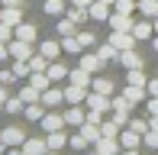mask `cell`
I'll use <instances>...</instances> for the list:
<instances>
[{
	"label": "cell",
	"mask_w": 158,
	"mask_h": 155,
	"mask_svg": "<svg viewBox=\"0 0 158 155\" xmlns=\"http://www.w3.org/2000/svg\"><path fill=\"white\" fill-rule=\"evenodd\" d=\"M90 90L110 97V94H113V81H110V78H94V81H90Z\"/></svg>",
	"instance_id": "cell-22"
},
{
	"label": "cell",
	"mask_w": 158,
	"mask_h": 155,
	"mask_svg": "<svg viewBox=\"0 0 158 155\" xmlns=\"http://www.w3.org/2000/svg\"><path fill=\"white\" fill-rule=\"evenodd\" d=\"M6 155H26V152H23V145H13V149L6 152Z\"/></svg>",
	"instance_id": "cell-52"
},
{
	"label": "cell",
	"mask_w": 158,
	"mask_h": 155,
	"mask_svg": "<svg viewBox=\"0 0 158 155\" xmlns=\"http://www.w3.org/2000/svg\"><path fill=\"white\" fill-rule=\"evenodd\" d=\"M0 42H13V26L0 19Z\"/></svg>",
	"instance_id": "cell-43"
},
{
	"label": "cell",
	"mask_w": 158,
	"mask_h": 155,
	"mask_svg": "<svg viewBox=\"0 0 158 155\" xmlns=\"http://www.w3.org/2000/svg\"><path fill=\"white\" fill-rule=\"evenodd\" d=\"M64 100V90H58V87H45L42 90V103L45 107H55V103H61Z\"/></svg>",
	"instance_id": "cell-21"
},
{
	"label": "cell",
	"mask_w": 158,
	"mask_h": 155,
	"mask_svg": "<svg viewBox=\"0 0 158 155\" xmlns=\"http://www.w3.org/2000/svg\"><path fill=\"white\" fill-rule=\"evenodd\" d=\"M100 132H103V136H113V139H119V132H123V126L116 123V119H110V123H100Z\"/></svg>",
	"instance_id": "cell-34"
},
{
	"label": "cell",
	"mask_w": 158,
	"mask_h": 155,
	"mask_svg": "<svg viewBox=\"0 0 158 155\" xmlns=\"http://www.w3.org/2000/svg\"><path fill=\"white\" fill-rule=\"evenodd\" d=\"M84 103H87L90 110H100V113H106V110H113V100H110L106 94H97V90H90V94H87V100H84Z\"/></svg>",
	"instance_id": "cell-2"
},
{
	"label": "cell",
	"mask_w": 158,
	"mask_h": 155,
	"mask_svg": "<svg viewBox=\"0 0 158 155\" xmlns=\"http://www.w3.org/2000/svg\"><path fill=\"white\" fill-rule=\"evenodd\" d=\"M94 145H97V152H103V155H119V152H123V142L113 139V136H100Z\"/></svg>",
	"instance_id": "cell-3"
},
{
	"label": "cell",
	"mask_w": 158,
	"mask_h": 155,
	"mask_svg": "<svg viewBox=\"0 0 158 155\" xmlns=\"http://www.w3.org/2000/svg\"><path fill=\"white\" fill-rule=\"evenodd\" d=\"M119 142H123V149H139L142 145V136L135 129H129V126H123V132H119Z\"/></svg>",
	"instance_id": "cell-13"
},
{
	"label": "cell",
	"mask_w": 158,
	"mask_h": 155,
	"mask_svg": "<svg viewBox=\"0 0 158 155\" xmlns=\"http://www.w3.org/2000/svg\"><path fill=\"white\" fill-rule=\"evenodd\" d=\"M87 155H103V152H97V149H94V152H87Z\"/></svg>",
	"instance_id": "cell-58"
},
{
	"label": "cell",
	"mask_w": 158,
	"mask_h": 155,
	"mask_svg": "<svg viewBox=\"0 0 158 155\" xmlns=\"http://www.w3.org/2000/svg\"><path fill=\"white\" fill-rule=\"evenodd\" d=\"M6 55H10V42H0V61H3Z\"/></svg>",
	"instance_id": "cell-50"
},
{
	"label": "cell",
	"mask_w": 158,
	"mask_h": 155,
	"mask_svg": "<svg viewBox=\"0 0 158 155\" xmlns=\"http://www.w3.org/2000/svg\"><path fill=\"white\" fill-rule=\"evenodd\" d=\"M139 13L148 19H158V0H139Z\"/></svg>",
	"instance_id": "cell-25"
},
{
	"label": "cell",
	"mask_w": 158,
	"mask_h": 155,
	"mask_svg": "<svg viewBox=\"0 0 158 155\" xmlns=\"http://www.w3.org/2000/svg\"><path fill=\"white\" fill-rule=\"evenodd\" d=\"M0 19L10 23V26H19L23 23V10H19V6H3V10H0Z\"/></svg>",
	"instance_id": "cell-18"
},
{
	"label": "cell",
	"mask_w": 158,
	"mask_h": 155,
	"mask_svg": "<svg viewBox=\"0 0 158 155\" xmlns=\"http://www.w3.org/2000/svg\"><path fill=\"white\" fill-rule=\"evenodd\" d=\"M0 110H3V103H0Z\"/></svg>",
	"instance_id": "cell-62"
},
{
	"label": "cell",
	"mask_w": 158,
	"mask_h": 155,
	"mask_svg": "<svg viewBox=\"0 0 158 155\" xmlns=\"http://www.w3.org/2000/svg\"><path fill=\"white\" fill-rule=\"evenodd\" d=\"M0 139L6 142V149H13V145H23V142H26V136H23V129H19V126H6V129H0Z\"/></svg>",
	"instance_id": "cell-4"
},
{
	"label": "cell",
	"mask_w": 158,
	"mask_h": 155,
	"mask_svg": "<svg viewBox=\"0 0 158 155\" xmlns=\"http://www.w3.org/2000/svg\"><path fill=\"white\" fill-rule=\"evenodd\" d=\"M129 107H132V103H129V97H126V94L113 97V110H123V113H129Z\"/></svg>",
	"instance_id": "cell-42"
},
{
	"label": "cell",
	"mask_w": 158,
	"mask_h": 155,
	"mask_svg": "<svg viewBox=\"0 0 158 155\" xmlns=\"http://www.w3.org/2000/svg\"><path fill=\"white\" fill-rule=\"evenodd\" d=\"M113 6H116L119 13H129V16H132V10H139V3H135V0H116Z\"/></svg>",
	"instance_id": "cell-41"
},
{
	"label": "cell",
	"mask_w": 158,
	"mask_h": 155,
	"mask_svg": "<svg viewBox=\"0 0 158 155\" xmlns=\"http://www.w3.org/2000/svg\"><path fill=\"white\" fill-rule=\"evenodd\" d=\"M119 61H123V68H142V55L135 52V48H126V52H119Z\"/></svg>",
	"instance_id": "cell-15"
},
{
	"label": "cell",
	"mask_w": 158,
	"mask_h": 155,
	"mask_svg": "<svg viewBox=\"0 0 158 155\" xmlns=\"http://www.w3.org/2000/svg\"><path fill=\"white\" fill-rule=\"evenodd\" d=\"M87 10H90V19H103V23L110 19V3H103V0H94Z\"/></svg>",
	"instance_id": "cell-19"
},
{
	"label": "cell",
	"mask_w": 158,
	"mask_h": 155,
	"mask_svg": "<svg viewBox=\"0 0 158 155\" xmlns=\"http://www.w3.org/2000/svg\"><path fill=\"white\" fill-rule=\"evenodd\" d=\"M61 48H64V52H68V55H81V42H77V36H61Z\"/></svg>",
	"instance_id": "cell-27"
},
{
	"label": "cell",
	"mask_w": 158,
	"mask_h": 155,
	"mask_svg": "<svg viewBox=\"0 0 158 155\" xmlns=\"http://www.w3.org/2000/svg\"><path fill=\"white\" fill-rule=\"evenodd\" d=\"M145 87H148V97H158V78H148Z\"/></svg>",
	"instance_id": "cell-46"
},
{
	"label": "cell",
	"mask_w": 158,
	"mask_h": 155,
	"mask_svg": "<svg viewBox=\"0 0 158 155\" xmlns=\"http://www.w3.org/2000/svg\"><path fill=\"white\" fill-rule=\"evenodd\" d=\"M142 142H145L148 149H155V152H158V129H152V126H148L145 136H142Z\"/></svg>",
	"instance_id": "cell-40"
},
{
	"label": "cell",
	"mask_w": 158,
	"mask_h": 155,
	"mask_svg": "<svg viewBox=\"0 0 158 155\" xmlns=\"http://www.w3.org/2000/svg\"><path fill=\"white\" fill-rule=\"evenodd\" d=\"M10 81H16V74H13V68H10V71H0V84H10Z\"/></svg>",
	"instance_id": "cell-49"
},
{
	"label": "cell",
	"mask_w": 158,
	"mask_h": 155,
	"mask_svg": "<svg viewBox=\"0 0 158 155\" xmlns=\"http://www.w3.org/2000/svg\"><path fill=\"white\" fill-rule=\"evenodd\" d=\"M103 3H116V0H103Z\"/></svg>",
	"instance_id": "cell-60"
},
{
	"label": "cell",
	"mask_w": 158,
	"mask_h": 155,
	"mask_svg": "<svg viewBox=\"0 0 158 155\" xmlns=\"http://www.w3.org/2000/svg\"><path fill=\"white\" fill-rule=\"evenodd\" d=\"M74 19L71 16H64V19H58V36H77V29H74Z\"/></svg>",
	"instance_id": "cell-36"
},
{
	"label": "cell",
	"mask_w": 158,
	"mask_h": 155,
	"mask_svg": "<svg viewBox=\"0 0 158 155\" xmlns=\"http://www.w3.org/2000/svg\"><path fill=\"white\" fill-rule=\"evenodd\" d=\"M110 42H113V45L119 48V52H126V48H135V42H139V39H135V36H132L129 29H113Z\"/></svg>",
	"instance_id": "cell-1"
},
{
	"label": "cell",
	"mask_w": 158,
	"mask_h": 155,
	"mask_svg": "<svg viewBox=\"0 0 158 155\" xmlns=\"http://www.w3.org/2000/svg\"><path fill=\"white\" fill-rule=\"evenodd\" d=\"M106 23H110V29H129V32H132V16H129V13H119V10H113Z\"/></svg>",
	"instance_id": "cell-6"
},
{
	"label": "cell",
	"mask_w": 158,
	"mask_h": 155,
	"mask_svg": "<svg viewBox=\"0 0 158 155\" xmlns=\"http://www.w3.org/2000/svg\"><path fill=\"white\" fill-rule=\"evenodd\" d=\"M3 110H6V113H23V110H26V100H23V97H6Z\"/></svg>",
	"instance_id": "cell-33"
},
{
	"label": "cell",
	"mask_w": 158,
	"mask_h": 155,
	"mask_svg": "<svg viewBox=\"0 0 158 155\" xmlns=\"http://www.w3.org/2000/svg\"><path fill=\"white\" fill-rule=\"evenodd\" d=\"M145 107H148V113H152V116H158V97H148Z\"/></svg>",
	"instance_id": "cell-48"
},
{
	"label": "cell",
	"mask_w": 158,
	"mask_h": 155,
	"mask_svg": "<svg viewBox=\"0 0 158 155\" xmlns=\"http://www.w3.org/2000/svg\"><path fill=\"white\" fill-rule=\"evenodd\" d=\"M42 10H45L48 16H61V13H64V0H45Z\"/></svg>",
	"instance_id": "cell-35"
},
{
	"label": "cell",
	"mask_w": 158,
	"mask_h": 155,
	"mask_svg": "<svg viewBox=\"0 0 158 155\" xmlns=\"http://www.w3.org/2000/svg\"><path fill=\"white\" fill-rule=\"evenodd\" d=\"M10 55H13V58H23V61H29L32 58V42H23V39H13L10 42Z\"/></svg>",
	"instance_id": "cell-5"
},
{
	"label": "cell",
	"mask_w": 158,
	"mask_h": 155,
	"mask_svg": "<svg viewBox=\"0 0 158 155\" xmlns=\"http://www.w3.org/2000/svg\"><path fill=\"white\" fill-rule=\"evenodd\" d=\"M23 152L26 155H45L48 152V142H45V139H26V142H23Z\"/></svg>",
	"instance_id": "cell-17"
},
{
	"label": "cell",
	"mask_w": 158,
	"mask_h": 155,
	"mask_svg": "<svg viewBox=\"0 0 158 155\" xmlns=\"http://www.w3.org/2000/svg\"><path fill=\"white\" fill-rule=\"evenodd\" d=\"M87 94H90L87 87L71 84V87H64V103H84V100H87Z\"/></svg>",
	"instance_id": "cell-10"
},
{
	"label": "cell",
	"mask_w": 158,
	"mask_h": 155,
	"mask_svg": "<svg viewBox=\"0 0 158 155\" xmlns=\"http://www.w3.org/2000/svg\"><path fill=\"white\" fill-rule=\"evenodd\" d=\"M119 155H139V149H123Z\"/></svg>",
	"instance_id": "cell-54"
},
{
	"label": "cell",
	"mask_w": 158,
	"mask_h": 155,
	"mask_svg": "<svg viewBox=\"0 0 158 155\" xmlns=\"http://www.w3.org/2000/svg\"><path fill=\"white\" fill-rule=\"evenodd\" d=\"M39 52L45 55L48 61H55L58 55H64V48H61V42H55V39H45V42H39Z\"/></svg>",
	"instance_id": "cell-7"
},
{
	"label": "cell",
	"mask_w": 158,
	"mask_h": 155,
	"mask_svg": "<svg viewBox=\"0 0 158 155\" xmlns=\"http://www.w3.org/2000/svg\"><path fill=\"white\" fill-rule=\"evenodd\" d=\"M126 84H139V87H145L148 78L142 74V68H129V71H126Z\"/></svg>",
	"instance_id": "cell-32"
},
{
	"label": "cell",
	"mask_w": 158,
	"mask_h": 155,
	"mask_svg": "<svg viewBox=\"0 0 158 155\" xmlns=\"http://www.w3.org/2000/svg\"><path fill=\"white\" fill-rule=\"evenodd\" d=\"M71 3H77V6H90L94 0H71Z\"/></svg>",
	"instance_id": "cell-53"
},
{
	"label": "cell",
	"mask_w": 158,
	"mask_h": 155,
	"mask_svg": "<svg viewBox=\"0 0 158 155\" xmlns=\"http://www.w3.org/2000/svg\"><path fill=\"white\" fill-rule=\"evenodd\" d=\"M0 3H3V6H23L26 0H0Z\"/></svg>",
	"instance_id": "cell-51"
},
{
	"label": "cell",
	"mask_w": 158,
	"mask_h": 155,
	"mask_svg": "<svg viewBox=\"0 0 158 155\" xmlns=\"http://www.w3.org/2000/svg\"><path fill=\"white\" fill-rule=\"evenodd\" d=\"M155 36H158V19H155Z\"/></svg>",
	"instance_id": "cell-59"
},
{
	"label": "cell",
	"mask_w": 158,
	"mask_h": 155,
	"mask_svg": "<svg viewBox=\"0 0 158 155\" xmlns=\"http://www.w3.org/2000/svg\"><path fill=\"white\" fill-rule=\"evenodd\" d=\"M45 74L52 78V81H58V78H68V68H64V65H58V61H48Z\"/></svg>",
	"instance_id": "cell-37"
},
{
	"label": "cell",
	"mask_w": 158,
	"mask_h": 155,
	"mask_svg": "<svg viewBox=\"0 0 158 155\" xmlns=\"http://www.w3.org/2000/svg\"><path fill=\"white\" fill-rule=\"evenodd\" d=\"M68 145H71L74 152H84V149L90 145V139L84 136V132H74V136H68Z\"/></svg>",
	"instance_id": "cell-30"
},
{
	"label": "cell",
	"mask_w": 158,
	"mask_h": 155,
	"mask_svg": "<svg viewBox=\"0 0 158 155\" xmlns=\"http://www.w3.org/2000/svg\"><path fill=\"white\" fill-rule=\"evenodd\" d=\"M81 68H87L90 74H97L100 68H103V58H100L97 52H81Z\"/></svg>",
	"instance_id": "cell-8"
},
{
	"label": "cell",
	"mask_w": 158,
	"mask_h": 155,
	"mask_svg": "<svg viewBox=\"0 0 158 155\" xmlns=\"http://www.w3.org/2000/svg\"><path fill=\"white\" fill-rule=\"evenodd\" d=\"M77 42H81L84 48H90V45H94L97 39H94V32H77Z\"/></svg>",
	"instance_id": "cell-45"
},
{
	"label": "cell",
	"mask_w": 158,
	"mask_h": 155,
	"mask_svg": "<svg viewBox=\"0 0 158 155\" xmlns=\"http://www.w3.org/2000/svg\"><path fill=\"white\" fill-rule=\"evenodd\" d=\"M19 97H23L26 103H39V100H42V90H39V87H32V84H26V87L19 90Z\"/></svg>",
	"instance_id": "cell-31"
},
{
	"label": "cell",
	"mask_w": 158,
	"mask_h": 155,
	"mask_svg": "<svg viewBox=\"0 0 158 155\" xmlns=\"http://www.w3.org/2000/svg\"><path fill=\"white\" fill-rule=\"evenodd\" d=\"M97 55H100L103 61H113V58H119V48L113 45V42H103V45L97 48Z\"/></svg>",
	"instance_id": "cell-29"
},
{
	"label": "cell",
	"mask_w": 158,
	"mask_h": 155,
	"mask_svg": "<svg viewBox=\"0 0 158 155\" xmlns=\"http://www.w3.org/2000/svg\"><path fill=\"white\" fill-rule=\"evenodd\" d=\"M84 119H87V113H84V107H81V103H71V110L64 113V123H68V126H81Z\"/></svg>",
	"instance_id": "cell-14"
},
{
	"label": "cell",
	"mask_w": 158,
	"mask_h": 155,
	"mask_svg": "<svg viewBox=\"0 0 158 155\" xmlns=\"http://www.w3.org/2000/svg\"><path fill=\"white\" fill-rule=\"evenodd\" d=\"M3 149H6V142H3V139H0V155H3Z\"/></svg>",
	"instance_id": "cell-57"
},
{
	"label": "cell",
	"mask_w": 158,
	"mask_h": 155,
	"mask_svg": "<svg viewBox=\"0 0 158 155\" xmlns=\"http://www.w3.org/2000/svg\"><path fill=\"white\" fill-rule=\"evenodd\" d=\"M77 129H81V132H84V136H87V139H90V142H97V139H100V136H103V132H100V126H97V123H90V119H84V123H81V126H77Z\"/></svg>",
	"instance_id": "cell-23"
},
{
	"label": "cell",
	"mask_w": 158,
	"mask_h": 155,
	"mask_svg": "<svg viewBox=\"0 0 158 155\" xmlns=\"http://www.w3.org/2000/svg\"><path fill=\"white\" fill-rule=\"evenodd\" d=\"M129 129H135V132H139V136H145V129H148V123H145V119H129Z\"/></svg>",
	"instance_id": "cell-44"
},
{
	"label": "cell",
	"mask_w": 158,
	"mask_h": 155,
	"mask_svg": "<svg viewBox=\"0 0 158 155\" xmlns=\"http://www.w3.org/2000/svg\"><path fill=\"white\" fill-rule=\"evenodd\" d=\"M13 39H23V42H35V26H29L23 19L19 26H13Z\"/></svg>",
	"instance_id": "cell-16"
},
{
	"label": "cell",
	"mask_w": 158,
	"mask_h": 155,
	"mask_svg": "<svg viewBox=\"0 0 158 155\" xmlns=\"http://www.w3.org/2000/svg\"><path fill=\"white\" fill-rule=\"evenodd\" d=\"M45 142H48V149H52V152H58V149L68 145V136H64V129H55V132H48V136H45Z\"/></svg>",
	"instance_id": "cell-20"
},
{
	"label": "cell",
	"mask_w": 158,
	"mask_h": 155,
	"mask_svg": "<svg viewBox=\"0 0 158 155\" xmlns=\"http://www.w3.org/2000/svg\"><path fill=\"white\" fill-rule=\"evenodd\" d=\"M68 16L74 19V23H87V19H90V10H87V6H77V3H71Z\"/></svg>",
	"instance_id": "cell-28"
},
{
	"label": "cell",
	"mask_w": 158,
	"mask_h": 155,
	"mask_svg": "<svg viewBox=\"0 0 158 155\" xmlns=\"http://www.w3.org/2000/svg\"><path fill=\"white\" fill-rule=\"evenodd\" d=\"M152 32H155V23H152V19H139V23H132V36L135 39H152Z\"/></svg>",
	"instance_id": "cell-12"
},
{
	"label": "cell",
	"mask_w": 158,
	"mask_h": 155,
	"mask_svg": "<svg viewBox=\"0 0 158 155\" xmlns=\"http://www.w3.org/2000/svg\"><path fill=\"white\" fill-rule=\"evenodd\" d=\"M123 94L129 97V103H145L148 100V87H139V84H126Z\"/></svg>",
	"instance_id": "cell-11"
},
{
	"label": "cell",
	"mask_w": 158,
	"mask_h": 155,
	"mask_svg": "<svg viewBox=\"0 0 158 155\" xmlns=\"http://www.w3.org/2000/svg\"><path fill=\"white\" fill-rule=\"evenodd\" d=\"M13 74H16V78H29V74H32V68H29V61H23V58H16V61H13Z\"/></svg>",
	"instance_id": "cell-38"
},
{
	"label": "cell",
	"mask_w": 158,
	"mask_h": 155,
	"mask_svg": "<svg viewBox=\"0 0 158 155\" xmlns=\"http://www.w3.org/2000/svg\"><path fill=\"white\" fill-rule=\"evenodd\" d=\"M45 155H52V149H48V152H45Z\"/></svg>",
	"instance_id": "cell-61"
},
{
	"label": "cell",
	"mask_w": 158,
	"mask_h": 155,
	"mask_svg": "<svg viewBox=\"0 0 158 155\" xmlns=\"http://www.w3.org/2000/svg\"><path fill=\"white\" fill-rule=\"evenodd\" d=\"M29 84H32V87H39V90H45V87H52V78H48L45 71H32V74H29Z\"/></svg>",
	"instance_id": "cell-26"
},
{
	"label": "cell",
	"mask_w": 158,
	"mask_h": 155,
	"mask_svg": "<svg viewBox=\"0 0 158 155\" xmlns=\"http://www.w3.org/2000/svg\"><path fill=\"white\" fill-rule=\"evenodd\" d=\"M29 68H32V71H45V68H48V58L42 52H35L32 58H29Z\"/></svg>",
	"instance_id": "cell-39"
},
{
	"label": "cell",
	"mask_w": 158,
	"mask_h": 155,
	"mask_svg": "<svg viewBox=\"0 0 158 155\" xmlns=\"http://www.w3.org/2000/svg\"><path fill=\"white\" fill-rule=\"evenodd\" d=\"M23 113H26V119H35V123H39V119L42 116H45V103H26V110H23Z\"/></svg>",
	"instance_id": "cell-24"
},
{
	"label": "cell",
	"mask_w": 158,
	"mask_h": 155,
	"mask_svg": "<svg viewBox=\"0 0 158 155\" xmlns=\"http://www.w3.org/2000/svg\"><path fill=\"white\" fill-rule=\"evenodd\" d=\"M148 126H152V129H158V116H152V119H148Z\"/></svg>",
	"instance_id": "cell-56"
},
{
	"label": "cell",
	"mask_w": 158,
	"mask_h": 155,
	"mask_svg": "<svg viewBox=\"0 0 158 155\" xmlns=\"http://www.w3.org/2000/svg\"><path fill=\"white\" fill-rule=\"evenodd\" d=\"M39 126H42L45 132H55V129H64L68 123H64V116H58V113H45V116L39 119Z\"/></svg>",
	"instance_id": "cell-9"
},
{
	"label": "cell",
	"mask_w": 158,
	"mask_h": 155,
	"mask_svg": "<svg viewBox=\"0 0 158 155\" xmlns=\"http://www.w3.org/2000/svg\"><path fill=\"white\" fill-rule=\"evenodd\" d=\"M113 119H116L119 126H126V123H129V113H123V110H113Z\"/></svg>",
	"instance_id": "cell-47"
},
{
	"label": "cell",
	"mask_w": 158,
	"mask_h": 155,
	"mask_svg": "<svg viewBox=\"0 0 158 155\" xmlns=\"http://www.w3.org/2000/svg\"><path fill=\"white\" fill-rule=\"evenodd\" d=\"M0 103H6V90H3V84H0Z\"/></svg>",
	"instance_id": "cell-55"
}]
</instances>
